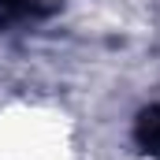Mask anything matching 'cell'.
I'll return each instance as SVG.
<instances>
[{"label": "cell", "mask_w": 160, "mask_h": 160, "mask_svg": "<svg viewBox=\"0 0 160 160\" xmlns=\"http://www.w3.org/2000/svg\"><path fill=\"white\" fill-rule=\"evenodd\" d=\"M134 134H138V145H142V149L160 153V108H145Z\"/></svg>", "instance_id": "6da1fadb"}]
</instances>
